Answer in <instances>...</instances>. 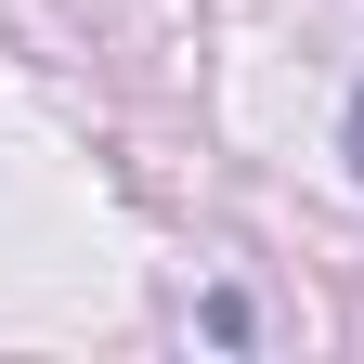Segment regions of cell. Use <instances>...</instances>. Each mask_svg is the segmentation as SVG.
Instances as JSON below:
<instances>
[{"instance_id": "obj_1", "label": "cell", "mask_w": 364, "mask_h": 364, "mask_svg": "<svg viewBox=\"0 0 364 364\" xmlns=\"http://www.w3.org/2000/svg\"><path fill=\"white\" fill-rule=\"evenodd\" d=\"M351 169H364V105H351Z\"/></svg>"}]
</instances>
